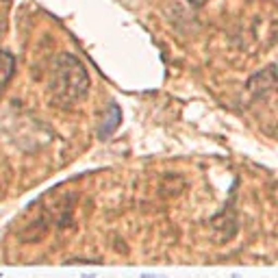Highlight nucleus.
Wrapping results in <instances>:
<instances>
[{"label": "nucleus", "instance_id": "1", "mask_svg": "<svg viewBox=\"0 0 278 278\" xmlns=\"http://www.w3.org/2000/svg\"><path fill=\"white\" fill-rule=\"evenodd\" d=\"M53 92L63 102H74L87 96L89 92L87 70L74 55L63 53L56 59L53 70Z\"/></svg>", "mask_w": 278, "mask_h": 278}, {"label": "nucleus", "instance_id": "2", "mask_svg": "<svg viewBox=\"0 0 278 278\" xmlns=\"http://www.w3.org/2000/svg\"><path fill=\"white\" fill-rule=\"evenodd\" d=\"M120 122H122V111H120V107L117 105H111L109 107V111L105 113V117H102V126L98 130V137L100 139H107L109 135L115 130L117 126H120Z\"/></svg>", "mask_w": 278, "mask_h": 278}, {"label": "nucleus", "instance_id": "3", "mask_svg": "<svg viewBox=\"0 0 278 278\" xmlns=\"http://www.w3.org/2000/svg\"><path fill=\"white\" fill-rule=\"evenodd\" d=\"M13 67H15V56L7 53V50H2L0 53V92L9 83V78L13 76Z\"/></svg>", "mask_w": 278, "mask_h": 278}, {"label": "nucleus", "instance_id": "4", "mask_svg": "<svg viewBox=\"0 0 278 278\" xmlns=\"http://www.w3.org/2000/svg\"><path fill=\"white\" fill-rule=\"evenodd\" d=\"M187 2H191V4H196V7H200V4H204L207 0H187Z\"/></svg>", "mask_w": 278, "mask_h": 278}, {"label": "nucleus", "instance_id": "5", "mask_svg": "<svg viewBox=\"0 0 278 278\" xmlns=\"http://www.w3.org/2000/svg\"><path fill=\"white\" fill-rule=\"evenodd\" d=\"M81 278H94V274H85V276H81Z\"/></svg>", "mask_w": 278, "mask_h": 278}]
</instances>
